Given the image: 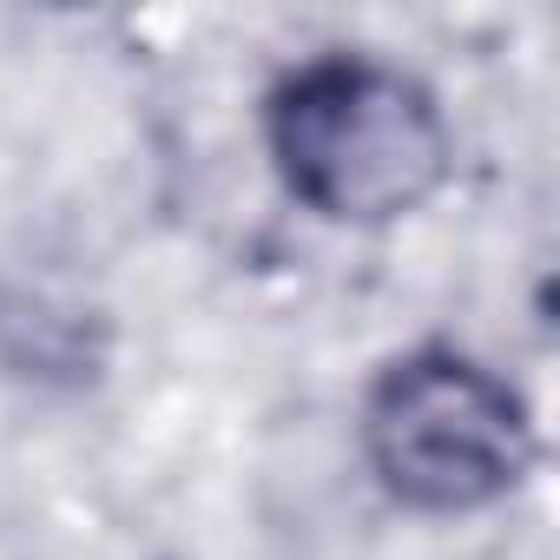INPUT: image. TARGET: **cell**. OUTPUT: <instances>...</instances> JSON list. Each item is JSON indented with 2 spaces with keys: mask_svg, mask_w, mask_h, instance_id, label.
Returning <instances> with one entry per match:
<instances>
[{
  "mask_svg": "<svg viewBox=\"0 0 560 560\" xmlns=\"http://www.w3.org/2000/svg\"><path fill=\"white\" fill-rule=\"evenodd\" d=\"M270 159L284 185L343 224H383L435 198L455 139L429 86L383 60L330 54L298 67L264 113Z\"/></svg>",
  "mask_w": 560,
  "mask_h": 560,
  "instance_id": "obj_1",
  "label": "cell"
},
{
  "mask_svg": "<svg viewBox=\"0 0 560 560\" xmlns=\"http://www.w3.org/2000/svg\"><path fill=\"white\" fill-rule=\"evenodd\" d=\"M363 448L376 481L422 514H468L501 501L534 462L521 396L455 350L389 363L363 402Z\"/></svg>",
  "mask_w": 560,
  "mask_h": 560,
  "instance_id": "obj_2",
  "label": "cell"
}]
</instances>
